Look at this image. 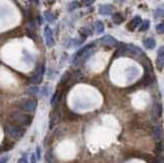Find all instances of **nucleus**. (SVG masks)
<instances>
[{"label": "nucleus", "mask_w": 164, "mask_h": 163, "mask_svg": "<svg viewBox=\"0 0 164 163\" xmlns=\"http://www.w3.org/2000/svg\"><path fill=\"white\" fill-rule=\"evenodd\" d=\"M95 50L92 48V45H87L84 48H82L80 51H78L77 54L75 56V58L73 59V65H78L81 62H84L89 58L91 54H93Z\"/></svg>", "instance_id": "obj_1"}, {"label": "nucleus", "mask_w": 164, "mask_h": 163, "mask_svg": "<svg viewBox=\"0 0 164 163\" xmlns=\"http://www.w3.org/2000/svg\"><path fill=\"white\" fill-rule=\"evenodd\" d=\"M12 119L20 126H29L32 123V117L28 114H23L20 112H13L12 114Z\"/></svg>", "instance_id": "obj_2"}, {"label": "nucleus", "mask_w": 164, "mask_h": 163, "mask_svg": "<svg viewBox=\"0 0 164 163\" xmlns=\"http://www.w3.org/2000/svg\"><path fill=\"white\" fill-rule=\"evenodd\" d=\"M7 134H9L10 138H15V140H21L24 135H25V130L23 129L22 126H18V125H13V124H9L7 126Z\"/></svg>", "instance_id": "obj_3"}, {"label": "nucleus", "mask_w": 164, "mask_h": 163, "mask_svg": "<svg viewBox=\"0 0 164 163\" xmlns=\"http://www.w3.org/2000/svg\"><path fill=\"white\" fill-rule=\"evenodd\" d=\"M18 108L26 112H34L37 108V102L34 99H26L23 100L18 104Z\"/></svg>", "instance_id": "obj_4"}, {"label": "nucleus", "mask_w": 164, "mask_h": 163, "mask_svg": "<svg viewBox=\"0 0 164 163\" xmlns=\"http://www.w3.org/2000/svg\"><path fill=\"white\" fill-rule=\"evenodd\" d=\"M44 72H45V67H44V65H41V66H40L38 69L36 70V72H35L33 78H32L31 82L33 83V84H39V83H41L42 79H43Z\"/></svg>", "instance_id": "obj_5"}, {"label": "nucleus", "mask_w": 164, "mask_h": 163, "mask_svg": "<svg viewBox=\"0 0 164 163\" xmlns=\"http://www.w3.org/2000/svg\"><path fill=\"white\" fill-rule=\"evenodd\" d=\"M99 42H101L102 45L108 46V47H116L118 45V41L115 39L114 37L110 36V35H107V36H104L103 38L99 39Z\"/></svg>", "instance_id": "obj_6"}, {"label": "nucleus", "mask_w": 164, "mask_h": 163, "mask_svg": "<svg viewBox=\"0 0 164 163\" xmlns=\"http://www.w3.org/2000/svg\"><path fill=\"white\" fill-rule=\"evenodd\" d=\"M44 38H45V42H46V45L52 47V46L55 45V40H53V36H52V31L49 27H45L44 28Z\"/></svg>", "instance_id": "obj_7"}, {"label": "nucleus", "mask_w": 164, "mask_h": 163, "mask_svg": "<svg viewBox=\"0 0 164 163\" xmlns=\"http://www.w3.org/2000/svg\"><path fill=\"white\" fill-rule=\"evenodd\" d=\"M153 137L157 142H161L163 140V129L159 125H155L153 127Z\"/></svg>", "instance_id": "obj_8"}, {"label": "nucleus", "mask_w": 164, "mask_h": 163, "mask_svg": "<svg viewBox=\"0 0 164 163\" xmlns=\"http://www.w3.org/2000/svg\"><path fill=\"white\" fill-rule=\"evenodd\" d=\"M113 10H114V7L110 4H105V5H101L99 8V15H112Z\"/></svg>", "instance_id": "obj_9"}, {"label": "nucleus", "mask_w": 164, "mask_h": 163, "mask_svg": "<svg viewBox=\"0 0 164 163\" xmlns=\"http://www.w3.org/2000/svg\"><path fill=\"white\" fill-rule=\"evenodd\" d=\"M142 23V19L141 17H139V15H136V17H134L132 20L130 21V23L128 24L127 27H128V30H134L136 28V27H139L141 25Z\"/></svg>", "instance_id": "obj_10"}, {"label": "nucleus", "mask_w": 164, "mask_h": 163, "mask_svg": "<svg viewBox=\"0 0 164 163\" xmlns=\"http://www.w3.org/2000/svg\"><path fill=\"white\" fill-rule=\"evenodd\" d=\"M162 114V106H161L159 103L154 105V108H153V117L155 119L159 118Z\"/></svg>", "instance_id": "obj_11"}, {"label": "nucleus", "mask_w": 164, "mask_h": 163, "mask_svg": "<svg viewBox=\"0 0 164 163\" xmlns=\"http://www.w3.org/2000/svg\"><path fill=\"white\" fill-rule=\"evenodd\" d=\"M144 46L147 49H153L156 46V42L153 38H147L144 40Z\"/></svg>", "instance_id": "obj_12"}, {"label": "nucleus", "mask_w": 164, "mask_h": 163, "mask_svg": "<svg viewBox=\"0 0 164 163\" xmlns=\"http://www.w3.org/2000/svg\"><path fill=\"white\" fill-rule=\"evenodd\" d=\"M45 161H46V163H53V161H55V156H53V151L52 149H49L46 154H45Z\"/></svg>", "instance_id": "obj_13"}, {"label": "nucleus", "mask_w": 164, "mask_h": 163, "mask_svg": "<svg viewBox=\"0 0 164 163\" xmlns=\"http://www.w3.org/2000/svg\"><path fill=\"white\" fill-rule=\"evenodd\" d=\"M113 22H114L115 24H117V25H119V24H121L123 22V20H124V18L122 17V15L119 12H116L115 15H113Z\"/></svg>", "instance_id": "obj_14"}, {"label": "nucleus", "mask_w": 164, "mask_h": 163, "mask_svg": "<svg viewBox=\"0 0 164 163\" xmlns=\"http://www.w3.org/2000/svg\"><path fill=\"white\" fill-rule=\"evenodd\" d=\"M105 30V27H104V24L102 23L101 21H98L95 23V31L96 33H103Z\"/></svg>", "instance_id": "obj_15"}, {"label": "nucleus", "mask_w": 164, "mask_h": 163, "mask_svg": "<svg viewBox=\"0 0 164 163\" xmlns=\"http://www.w3.org/2000/svg\"><path fill=\"white\" fill-rule=\"evenodd\" d=\"M59 100H60V93H59V91H55V93L53 94V97L52 99V102H50V104H52V107H55V105H58Z\"/></svg>", "instance_id": "obj_16"}, {"label": "nucleus", "mask_w": 164, "mask_h": 163, "mask_svg": "<svg viewBox=\"0 0 164 163\" xmlns=\"http://www.w3.org/2000/svg\"><path fill=\"white\" fill-rule=\"evenodd\" d=\"M156 64H157V67L159 69H163L164 68V56H158L157 61H156Z\"/></svg>", "instance_id": "obj_17"}, {"label": "nucleus", "mask_w": 164, "mask_h": 163, "mask_svg": "<svg viewBox=\"0 0 164 163\" xmlns=\"http://www.w3.org/2000/svg\"><path fill=\"white\" fill-rule=\"evenodd\" d=\"M149 27H150V22L149 21H145V22H142V23L141 27H139V30H141V31H146V30L149 29Z\"/></svg>", "instance_id": "obj_18"}, {"label": "nucleus", "mask_w": 164, "mask_h": 163, "mask_svg": "<svg viewBox=\"0 0 164 163\" xmlns=\"http://www.w3.org/2000/svg\"><path fill=\"white\" fill-rule=\"evenodd\" d=\"M163 15H164V10L162 8H157V9H156V12L154 13V17L156 19H159L161 17H163Z\"/></svg>", "instance_id": "obj_19"}, {"label": "nucleus", "mask_w": 164, "mask_h": 163, "mask_svg": "<svg viewBox=\"0 0 164 163\" xmlns=\"http://www.w3.org/2000/svg\"><path fill=\"white\" fill-rule=\"evenodd\" d=\"M156 32L158 34H164V24H159L156 26Z\"/></svg>", "instance_id": "obj_20"}, {"label": "nucleus", "mask_w": 164, "mask_h": 163, "mask_svg": "<svg viewBox=\"0 0 164 163\" xmlns=\"http://www.w3.org/2000/svg\"><path fill=\"white\" fill-rule=\"evenodd\" d=\"M44 17L46 18V20H47L48 22H52L53 20H55V15H53L52 13L48 12L44 13Z\"/></svg>", "instance_id": "obj_21"}, {"label": "nucleus", "mask_w": 164, "mask_h": 163, "mask_svg": "<svg viewBox=\"0 0 164 163\" xmlns=\"http://www.w3.org/2000/svg\"><path fill=\"white\" fill-rule=\"evenodd\" d=\"M35 155H36L37 160L41 159V148H40V147H36V152H35Z\"/></svg>", "instance_id": "obj_22"}, {"label": "nucleus", "mask_w": 164, "mask_h": 163, "mask_svg": "<svg viewBox=\"0 0 164 163\" xmlns=\"http://www.w3.org/2000/svg\"><path fill=\"white\" fill-rule=\"evenodd\" d=\"M79 6V4H78V2L77 1H74L73 3H71L68 6V8H69V10H73V9H75L76 7H78Z\"/></svg>", "instance_id": "obj_23"}, {"label": "nucleus", "mask_w": 164, "mask_h": 163, "mask_svg": "<svg viewBox=\"0 0 164 163\" xmlns=\"http://www.w3.org/2000/svg\"><path fill=\"white\" fill-rule=\"evenodd\" d=\"M58 119H59V117H52V121H50V128H52V127L58 123V121H59Z\"/></svg>", "instance_id": "obj_24"}, {"label": "nucleus", "mask_w": 164, "mask_h": 163, "mask_svg": "<svg viewBox=\"0 0 164 163\" xmlns=\"http://www.w3.org/2000/svg\"><path fill=\"white\" fill-rule=\"evenodd\" d=\"M9 157L7 156H3V157H0V163H7V161H8Z\"/></svg>", "instance_id": "obj_25"}, {"label": "nucleus", "mask_w": 164, "mask_h": 163, "mask_svg": "<svg viewBox=\"0 0 164 163\" xmlns=\"http://www.w3.org/2000/svg\"><path fill=\"white\" fill-rule=\"evenodd\" d=\"M30 159H31V163H37V158H36V155H35L34 153H32V154H31V157H30Z\"/></svg>", "instance_id": "obj_26"}, {"label": "nucleus", "mask_w": 164, "mask_h": 163, "mask_svg": "<svg viewBox=\"0 0 164 163\" xmlns=\"http://www.w3.org/2000/svg\"><path fill=\"white\" fill-rule=\"evenodd\" d=\"M164 56V46H161V47L158 49V56Z\"/></svg>", "instance_id": "obj_27"}, {"label": "nucleus", "mask_w": 164, "mask_h": 163, "mask_svg": "<svg viewBox=\"0 0 164 163\" xmlns=\"http://www.w3.org/2000/svg\"><path fill=\"white\" fill-rule=\"evenodd\" d=\"M82 2L84 3L85 5H90L95 2V0H82Z\"/></svg>", "instance_id": "obj_28"}, {"label": "nucleus", "mask_w": 164, "mask_h": 163, "mask_svg": "<svg viewBox=\"0 0 164 163\" xmlns=\"http://www.w3.org/2000/svg\"><path fill=\"white\" fill-rule=\"evenodd\" d=\"M18 163H29V162H28V160H27L26 158L22 157V158H20L18 160Z\"/></svg>", "instance_id": "obj_29"}, {"label": "nucleus", "mask_w": 164, "mask_h": 163, "mask_svg": "<svg viewBox=\"0 0 164 163\" xmlns=\"http://www.w3.org/2000/svg\"><path fill=\"white\" fill-rule=\"evenodd\" d=\"M156 163H164V157H158Z\"/></svg>", "instance_id": "obj_30"}, {"label": "nucleus", "mask_w": 164, "mask_h": 163, "mask_svg": "<svg viewBox=\"0 0 164 163\" xmlns=\"http://www.w3.org/2000/svg\"><path fill=\"white\" fill-rule=\"evenodd\" d=\"M32 1H35V2H37V0H32Z\"/></svg>", "instance_id": "obj_31"}]
</instances>
